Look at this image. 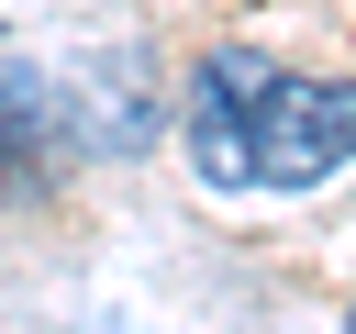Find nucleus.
<instances>
[{
    "label": "nucleus",
    "mask_w": 356,
    "mask_h": 334,
    "mask_svg": "<svg viewBox=\"0 0 356 334\" xmlns=\"http://www.w3.org/2000/svg\"><path fill=\"white\" fill-rule=\"evenodd\" d=\"M178 134H189V167H200L222 200L256 189V111H245V100H200V89H189V122H178Z\"/></svg>",
    "instance_id": "7ed1b4c3"
},
{
    "label": "nucleus",
    "mask_w": 356,
    "mask_h": 334,
    "mask_svg": "<svg viewBox=\"0 0 356 334\" xmlns=\"http://www.w3.org/2000/svg\"><path fill=\"white\" fill-rule=\"evenodd\" d=\"M78 156V122L56 100V78L33 67H0V200H44Z\"/></svg>",
    "instance_id": "f03ea898"
},
{
    "label": "nucleus",
    "mask_w": 356,
    "mask_h": 334,
    "mask_svg": "<svg viewBox=\"0 0 356 334\" xmlns=\"http://www.w3.org/2000/svg\"><path fill=\"white\" fill-rule=\"evenodd\" d=\"M356 156V78H278L256 100V189H323Z\"/></svg>",
    "instance_id": "f257e3e1"
},
{
    "label": "nucleus",
    "mask_w": 356,
    "mask_h": 334,
    "mask_svg": "<svg viewBox=\"0 0 356 334\" xmlns=\"http://www.w3.org/2000/svg\"><path fill=\"white\" fill-rule=\"evenodd\" d=\"M189 89H200V100H245V111H256V100L278 89V56H256V45H211V56L189 67Z\"/></svg>",
    "instance_id": "20e7f679"
},
{
    "label": "nucleus",
    "mask_w": 356,
    "mask_h": 334,
    "mask_svg": "<svg viewBox=\"0 0 356 334\" xmlns=\"http://www.w3.org/2000/svg\"><path fill=\"white\" fill-rule=\"evenodd\" d=\"M345 334H356V312H345Z\"/></svg>",
    "instance_id": "39448f33"
}]
</instances>
